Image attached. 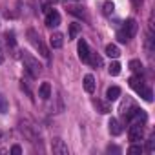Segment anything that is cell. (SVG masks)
<instances>
[{"instance_id": "7c38bea8", "label": "cell", "mask_w": 155, "mask_h": 155, "mask_svg": "<svg viewBox=\"0 0 155 155\" xmlns=\"http://www.w3.org/2000/svg\"><path fill=\"white\" fill-rule=\"evenodd\" d=\"M38 97H40L42 101H48V99L51 97V84H49V82H42V84H40V88H38Z\"/></svg>"}, {"instance_id": "4dcf8cb0", "label": "cell", "mask_w": 155, "mask_h": 155, "mask_svg": "<svg viewBox=\"0 0 155 155\" xmlns=\"http://www.w3.org/2000/svg\"><path fill=\"white\" fill-rule=\"evenodd\" d=\"M2 62H4V51L0 49V64H2Z\"/></svg>"}, {"instance_id": "cb8c5ba5", "label": "cell", "mask_w": 155, "mask_h": 155, "mask_svg": "<svg viewBox=\"0 0 155 155\" xmlns=\"http://www.w3.org/2000/svg\"><path fill=\"white\" fill-rule=\"evenodd\" d=\"M146 151H148V153H153V151H155V135H150L148 144H146Z\"/></svg>"}, {"instance_id": "2e32d148", "label": "cell", "mask_w": 155, "mask_h": 155, "mask_svg": "<svg viewBox=\"0 0 155 155\" xmlns=\"http://www.w3.org/2000/svg\"><path fill=\"white\" fill-rule=\"evenodd\" d=\"M84 90L88 93H93L95 91V79H93V75H86L84 77Z\"/></svg>"}, {"instance_id": "8992f818", "label": "cell", "mask_w": 155, "mask_h": 155, "mask_svg": "<svg viewBox=\"0 0 155 155\" xmlns=\"http://www.w3.org/2000/svg\"><path fill=\"white\" fill-rule=\"evenodd\" d=\"M128 137L131 142H140L142 137H144V122L140 120H133L130 130H128Z\"/></svg>"}, {"instance_id": "44dd1931", "label": "cell", "mask_w": 155, "mask_h": 155, "mask_svg": "<svg viewBox=\"0 0 155 155\" xmlns=\"http://www.w3.org/2000/svg\"><path fill=\"white\" fill-rule=\"evenodd\" d=\"M8 110H9V104H8V99L0 93V113H8Z\"/></svg>"}, {"instance_id": "5bb4252c", "label": "cell", "mask_w": 155, "mask_h": 155, "mask_svg": "<svg viewBox=\"0 0 155 155\" xmlns=\"http://www.w3.org/2000/svg\"><path fill=\"white\" fill-rule=\"evenodd\" d=\"M119 97H120V88L119 86H110L106 90V99L108 101H117Z\"/></svg>"}, {"instance_id": "83f0119b", "label": "cell", "mask_w": 155, "mask_h": 155, "mask_svg": "<svg viewBox=\"0 0 155 155\" xmlns=\"http://www.w3.org/2000/svg\"><path fill=\"white\" fill-rule=\"evenodd\" d=\"M11 153H13V155H20V153H22V148H20L18 144H15V146L11 148Z\"/></svg>"}, {"instance_id": "6da1fadb", "label": "cell", "mask_w": 155, "mask_h": 155, "mask_svg": "<svg viewBox=\"0 0 155 155\" xmlns=\"http://www.w3.org/2000/svg\"><path fill=\"white\" fill-rule=\"evenodd\" d=\"M18 130H20V133H22L31 144H40V131H38V126H37V124H33L31 120L24 119V120L18 122Z\"/></svg>"}, {"instance_id": "f1b7e54d", "label": "cell", "mask_w": 155, "mask_h": 155, "mask_svg": "<svg viewBox=\"0 0 155 155\" xmlns=\"http://www.w3.org/2000/svg\"><path fill=\"white\" fill-rule=\"evenodd\" d=\"M108 151H110V153H111V151H115V153H119L120 150H119L117 146H110V148H108Z\"/></svg>"}, {"instance_id": "9c48e42d", "label": "cell", "mask_w": 155, "mask_h": 155, "mask_svg": "<svg viewBox=\"0 0 155 155\" xmlns=\"http://www.w3.org/2000/svg\"><path fill=\"white\" fill-rule=\"evenodd\" d=\"M77 51H79V58L82 60V62H90V57H91V51H90V48H88V42L86 40H79V46H77Z\"/></svg>"}, {"instance_id": "4fadbf2b", "label": "cell", "mask_w": 155, "mask_h": 155, "mask_svg": "<svg viewBox=\"0 0 155 155\" xmlns=\"http://www.w3.org/2000/svg\"><path fill=\"white\" fill-rule=\"evenodd\" d=\"M108 128H110V133H111V135H120V133H122V126H120V122H119L117 119H110Z\"/></svg>"}, {"instance_id": "f546056e", "label": "cell", "mask_w": 155, "mask_h": 155, "mask_svg": "<svg viewBox=\"0 0 155 155\" xmlns=\"http://www.w3.org/2000/svg\"><path fill=\"white\" fill-rule=\"evenodd\" d=\"M131 2H133V6H135V8H139V6L142 4V0H131Z\"/></svg>"}, {"instance_id": "52a82bcc", "label": "cell", "mask_w": 155, "mask_h": 155, "mask_svg": "<svg viewBox=\"0 0 155 155\" xmlns=\"http://www.w3.org/2000/svg\"><path fill=\"white\" fill-rule=\"evenodd\" d=\"M144 49H146V55L151 57L153 51H155V35H153V24L150 20V26H148V35H146V40H144Z\"/></svg>"}, {"instance_id": "5b68a950", "label": "cell", "mask_w": 155, "mask_h": 155, "mask_svg": "<svg viewBox=\"0 0 155 155\" xmlns=\"http://www.w3.org/2000/svg\"><path fill=\"white\" fill-rule=\"evenodd\" d=\"M28 40H29V44H31V46H33V48H35V49H37V51L46 58V60L49 58V49L46 48V44H44L42 37L38 35V31H35L33 28H31V29H28Z\"/></svg>"}, {"instance_id": "ba28073f", "label": "cell", "mask_w": 155, "mask_h": 155, "mask_svg": "<svg viewBox=\"0 0 155 155\" xmlns=\"http://www.w3.org/2000/svg\"><path fill=\"white\" fill-rule=\"evenodd\" d=\"M51 151H53L55 155H68V144H66L62 139L55 137V139L51 140Z\"/></svg>"}, {"instance_id": "277c9868", "label": "cell", "mask_w": 155, "mask_h": 155, "mask_svg": "<svg viewBox=\"0 0 155 155\" xmlns=\"http://www.w3.org/2000/svg\"><path fill=\"white\" fill-rule=\"evenodd\" d=\"M137 22L133 20V18H128L126 22H124V26L117 31V40L119 42H122V44H126V42H130L133 37H135V33H137Z\"/></svg>"}, {"instance_id": "7a4b0ae2", "label": "cell", "mask_w": 155, "mask_h": 155, "mask_svg": "<svg viewBox=\"0 0 155 155\" xmlns=\"http://www.w3.org/2000/svg\"><path fill=\"white\" fill-rule=\"evenodd\" d=\"M20 60H22V64H24L26 71L29 73V77L37 79V77L42 73V66H40V62H38L33 55H29L28 51H20Z\"/></svg>"}, {"instance_id": "d4e9b609", "label": "cell", "mask_w": 155, "mask_h": 155, "mask_svg": "<svg viewBox=\"0 0 155 155\" xmlns=\"http://www.w3.org/2000/svg\"><path fill=\"white\" fill-rule=\"evenodd\" d=\"M69 13H71V15H77V17H84V9H82V8H79V6L69 8Z\"/></svg>"}, {"instance_id": "30bf717a", "label": "cell", "mask_w": 155, "mask_h": 155, "mask_svg": "<svg viewBox=\"0 0 155 155\" xmlns=\"http://www.w3.org/2000/svg\"><path fill=\"white\" fill-rule=\"evenodd\" d=\"M46 26H48V28H57V26H60V13L55 11V9H49L48 15H46Z\"/></svg>"}, {"instance_id": "8fae6325", "label": "cell", "mask_w": 155, "mask_h": 155, "mask_svg": "<svg viewBox=\"0 0 155 155\" xmlns=\"http://www.w3.org/2000/svg\"><path fill=\"white\" fill-rule=\"evenodd\" d=\"M49 44H51V48H55V49L62 48V46H64V35H62V33H51Z\"/></svg>"}, {"instance_id": "ac0fdd59", "label": "cell", "mask_w": 155, "mask_h": 155, "mask_svg": "<svg viewBox=\"0 0 155 155\" xmlns=\"http://www.w3.org/2000/svg\"><path fill=\"white\" fill-rule=\"evenodd\" d=\"M130 69L133 73H137V75H142V64H140V60H131L130 62Z\"/></svg>"}, {"instance_id": "d6a6232c", "label": "cell", "mask_w": 155, "mask_h": 155, "mask_svg": "<svg viewBox=\"0 0 155 155\" xmlns=\"http://www.w3.org/2000/svg\"><path fill=\"white\" fill-rule=\"evenodd\" d=\"M0 137H2V131H0Z\"/></svg>"}, {"instance_id": "4316f807", "label": "cell", "mask_w": 155, "mask_h": 155, "mask_svg": "<svg viewBox=\"0 0 155 155\" xmlns=\"http://www.w3.org/2000/svg\"><path fill=\"white\" fill-rule=\"evenodd\" d=\"M144 151V148L142 146H137V144H133L130 150H128V153H142Z\"/></svg>"}, {"instance_id": "603a6c76", "label": "cell", "mask_w": 155, "mask_h": 155, "mask_svg": "<svg viewBox=\"0 0 155 155\" xmlns=\"http://www.w3.org/2000/svg\"><path fill=\"white\" fill-rule=\"evenodd\" d=\"M133 106H135V104H133V102H131L130 99H126V101H124V102L120 104V113L124 115V113H126V111H130V110H131Z\"/></svg>"}, {"instance_id": "e0dca14e", "label": "cell", "mask_w": 155, "mask_h": 155, "mask_svg": "<svg viewBox=\"0 0 155 155\" xmlns=\"http://www.w3.org/2000/svg\"><path fill=\"white\" fill-rule=\"evenodd\" d=\"M106 55H108L110 58H117V57L120 55V49H119L115 44H108V46H106Z\"/></svg>"}, {"instance_id": "3957f363", "label": "cell", "mask_w": 155, "mask_h": 155, "mask_svg": "<svg viewBox=\"0 0 155 155\" xmlns=\"http://www.w3.org/2000/svg\"><path fill=\"white\" fill-rule=\"evenodd\" d=\"M130 88L135 90L146 102H151L153 101V91L144 84V81L140 79V75H135V77H131V79H130Z\"/></svg>"}, {"instance_id": "1f68e13d", "label": "cell", "mask_w": 155, "mask_h": 155, "mask_svg": "<svg viewBox=\"0 0 155 155\" xmlns=\"http://www.w3.org/2000/svg\"><path fill=\"white\" fill-rule=\"evenodd\" d=\"M46 2H48V4H57L58 0H46Z\"/></svg>"}, {"instance_id": "ffe728a7", "label": "cell", "mask_w": 155, "mask_h": 155, "mask_svg": "<svg viewBox=\"0 0 155 155\" xmlns=\"http://www.w3.org/2000/svg\"><path fill=\"white\" fill-rule=\"evenodd\" d=\"M108 71H110V75L117 77V75L120 73V64H119V62H111V64H110V68H108Z\"/></svg>"}, {"instance_id": "9a60e30c", "label": "cell", "mask_w": 155, "mask_h": 155, "mask_svg": "<svg viewBox=\"0 0 155 155\" xmlns=\"http://www.w3.org/2000/svg\"><path fill=\"white\" fill-rule=\"evenodd\" d=\"M93 104H95L97 111H99V113H102V115H106V113H110V111H111V108H110V104H108V102H102V101L95 99V101H93Z\"/></svg>"}, {"instance_id": "484cf974", "label": "cell", "mask_w": 155, "mask_h": 155, "mask_svg": "<svg viewBox=\"0 0 155 155\" xmlns=\"http://www.w3.org/2000/svg\"><path fill=\"white\" fill-rule=\"evenodd\" d=\"M113 9H115L113 2H106V4H104V15H106V17H110V15L113 13Z\"/></svg>"}, {"instance_id": "d6986e66", "label": "cell", "mask_w": 155, "mask_h": 155, "mask_svg": "<svg viewBox=\"0 0 155 155\" xmlns=\"http://www.w3.org/2000/svg\"><path fill=\"white\" fill-rule=\"evenodd\" d=\"M81 31V24H69V38H77V35H79Z\"/></svg>"}, {"instance_id": "7402d4cb", "label": "cell", "mask_w": 155, "mask_h": 155, "mask_svg": "<svg viewBox=\"0 0 155 155\" xmlns=\"http://www.w3.org/2000/svg\"><path fill=\"white\" fill-rule=\"evenodd\" d=\"M6 42H8V46H9L11 49L17 46V42H15V33H13V31H8V33H6Z\"/></svg>"}]
</instances>
